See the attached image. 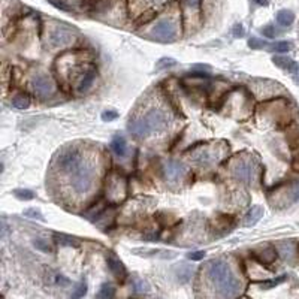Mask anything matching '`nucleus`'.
<instances>
[{
    "label": "nucleus",
    "mask_w": 299,
    "mask_h": 299,
    "mask_svg": "<svg viewBox=\"0 0 299 299\" xmlns=\"http://www.w3.org/2000/svg\"><path fill=\"white\" fill-rule=\"evenodd\" d=\"M96 73H97V70H96L94 66H89V67L86 69V72L81 75L80 83H78V86H77V90H78L80 93H84V91H87V90L91 87V84H93V81H94V78H96Z\"/></svg>",
    "instance_id": "nucleus-14"
},
{
    "label": "nucleus",
    "mask_w": 299,
    "mask_h": 299,
    "mask_svg": "<svg viewBox=\"0 0 299 299\" xmlns=\"http://www.w3.org/2000/svg\"><path fill=\"white\" fill-rule=\"evenodd\" d=\"M177 24L174 20L171 18H162L159 20L153 29H151V34L154 37H157L159 41H163V42H172L177 39Z\"/></svg>",
    "instance_id": "nucleus-8"
},
{
    "label": "nucleus",
    "mask_w": 299,
    "mask_h": 299,
    "mask_svg": "<svg viewBox=\"0 0 299 299\" xmlns=\"http://www.w3.org/2000/svg\"><path fill=\"white\" fill-rule=\"evenodd\" d=\"M271 51H277V53H287L293 48V44L292 42H287V41H283V42H277L274 45L269 47Z\"/></svg>",
    "instance_id": "nucleus-28"
},
{
    "label": "nucleus",
    "mask_w": 299,
    "mask_h": 299,
    "mask_svg": "<svg viewBox=\"0 0 299 299\" xmlns=\"http://www.w3.org/2000/svg\"><path fill=\"white\" fill-rule=\"evenodd\" d=\"M264 207H260V205H254V207H251L250 209H248V212L245 214V217H244V226H247V228H251V226H254V224L264 217Z\"/></svg>",
    "instance_id": "nucleus-17"
},
{
    "label": "nucleus",
    "mask_w": 299,
    "mask_h": 299,
    "mask_svg": "<svg viewBox=\"0 0 299 299\" xmlns=\"http://www.w3.org/2000/svg\"><path fill=\"white\" fill-rule=\"evenodd\" d=\"M187 257H189L190 260H202L205 257V251H192L187 254Z\"/></svg>",
    "instance_id": "nucleus-35"
},
{
    "label": "nucleus",
    "mask_w": 299,
    "mask_h": 299,
    "mask_svg": "<svg viewBox=\"0 0 299 299\" xmlns=\"http://www.w3.org/2000/svg\"><path fill=\"white\" fill-rule=\"evenodd\" d=\"M277 251L281 254V257L289 262V264H295V260L298 259V245L292 241H283L278 242L277 245Z\"/></svg>",
    "instance_id": "nucleus-12"
},
{
    "label": "nucleus",
    "mask_w": 299,
    "mask_h": 299,
    "mask_svg": "<svg viewBox=\"0 0 299 299\" xmlns=\"http://www.w3.org/2000/svg\"><path fill=\"white\" fill-rule=\"evenodd\" d=\"M54 237H56L57 242L61 244V245H70V247H78L80 245V242L75 238H72V237H67V235H63V234H60V235L56 234Z\"/></svg>",
    "instance_id": "nucleus-25"
},
{
    "label": "nucleus",
    "mask_w": 299,
    "mask_h": 299,
    "mask_svg": "<svg viewBox=\"0 0 299 299\" xmlns=\"http://www.w3.org/2000/svg\"><path fill=\"white\" fill-rule=\"evenodd\" d=\"M286 280H287V275L284 274V275H280V277H275V278H271V280H267V281H262V283H259L257 286H259L262 290H269V289H274V287H277L278 284L284 283Z\"/></svg>",
    "instance_id": "nucleus-20"
},
{
    "label": "nucleus",
    "mask_w": 299,
    "mask_h": 299,
    "mask_svg": "<svg viewBox=\"0 0 299 299\" xmlns=\"http://www.w3.org/2000/svg\"><path fill=\"white\" fill-rule=\"evenodd\" d=\"M231 175L244 184H253L257 178V162L253 157H239L237 156L231 162Z\"/></svg>",
    "instance_id": "nucleus-5"
},
{
    "label": "nucleus",
    "mask_w": 299,
    "mask_h": 299,
    "mask_svg": "<svg viewBox=\"0 0 299 299\" xmlns=\"http://www.w3.org/2000/svg\"><path fill=\"white\" fill-rule=\"evenodd\" d=\"M169 116L163 108H150L139 119L129 121V132L138 139H147L154 133H160L168 129Z\"/></svg>",
    "instance_id": "nucleus-1"
},
{
    "label": "nucleus",
    "mask_w": 299,
    "mask_h": 299,
    "mask_svg": "<svg viewBox=\"0 0 299 299\" xmlns=\"http://www.w3.org/2000/svg\"><path fill=\"white\" fill-rule=\"evenodd\" d=\"M31 90L34 91V94H37L39 97H50L54 93V83L53 80L48 77V75L44 73H37L31 78L30 81Z\"/></svg>",
    "instance_id": "nucleus-9"
},
{
    "label": "nucleus",
    "mask_w": 299,
    "mask_h": 299,
    "mask_svg": "<svg viewBox=\"0 0 299 299\" xmlns=\"http://www.w3.org/2000/svg\"><path fill=\"white\" fill-rule=\"evenodd\" d=\"M248 47L251 48V50H260V48H269V45L265 42V41H262V39H259V37H250L248 39Z\"/></svg>",
    "instance_id": "nucleus-29"
},
{
    "label": "nucleus",
    "mask_w": 299,
    "mask_h": 299,
    "mask_svg": "<svg viewBox=\"0 0 299 299\" xmlns=\"http://www.w3.org/2000/svg\"><path fill=\"white\" fill-rule=\"evenodd\" d=\"M260 31H262V34H264L265 37H269V39H272V37H275L278 34V31L275 30V27L271 26V24H268L267 27H264Z\"/></svg>",
    "instance_id": "nucleus-31"
},
{
    "label": "nucleus",
    "mask_w": 299,
    "mask_h": 299,
    "mask_svg": "<svg viewBox=\"0 0 299 299\" xmlns=\"http://www.w3.org/2000/svg\"><path fill=\"white\" fill-rule=\"evenodd\" d=\"M106 262H108V268L111 269L112 274L116 275V278L120 280V281H124L126 277H127V271H126V268L123 267L121 262H120L117 257H114V256H109V257L106 259Z\"/></svg>",
    "instance_id": "nucleus-16"
},
{
    "label": "nucleus",
    "mask_w": 299,
    "mask_h": 299,
    "mask_svg": "<svg viewBox=\"0 0 299 299\" xmlns=\"http://www.w3.org/2000/svg\"><path fill=\"white\" fill-rule=\"evenodd\" d=\"M84 160V154L80 148L77 147H66L59 153V156L54 160L56 171L60 172L63 177H69L75 169H77L81 162Z\"/></svg>",
    "instance_id": "nucleus-4"
},
{
    "label": "nucleus",
    "mask_w": 299,
    "mask_h": 299,
    "mask_svg": "<svg viewBox=\"0 0 299 299\" xmlns=\"http://www.w3.org/2000/svg\"><path fill=\"white\" fill-rule=\"evenodd\" d=\"M272 61H274L275 66H278L280 69H283L284 72H287V73H290V75H295V73L299 70V64H298L293 59H290V57L275 56V57L272 59Z\"/></svg>",
    "instance_id": "nucleus-15"
},
{
    "label": "nucleus",
    "mask_w": 299,
    "mask_h": 299,
    "mask_svg": "<svg viewBox=\"0 0 299 299\" xmlns=\"http://www.w3.org/2000/svg\"><path fill=\"white\" fill-rule=\"evenodd\" d=\"M185 172V168L178 160H168L165 165V175L169 181H178Z\"/></svg>",
    "instance_id": "nucleus-13"
},
{
    "label": "nucleus",
    "mask_w": 299,
    "mask_h": 299,
    "mask_svg": "<svg viewBox=\"0 0 299 299\" xmlns=\"http://www.w3.org/2000/svg\"><path fill=\"white\" fill-rule=\"evenodd\" d=\"M181 3L192 15L201 12V0H181Z\"/></svg>",
    "instance_id": "nucleus-24"
},
{
    "label": "nucleus",
    "mask_w": 299,
    "mask_h": 299,
    "mask_svg": "<svg viewBox=\"0 0 299 299\" xmlns=\"http://www.w3.org/2000/svg\"><path fill=\"white\" fill-rule=\"evenodd\" d=\"M96 296L97 298H103V299L114 298L116 296V287L112 286V284H109V283H105V284L100 286V289H99V292H97Z\"/></svg>",
    "instance_id": "nucleus-23"
},
{
    "label": "nucleus",
    "mask_w": 299,
    "mask_h": 299,
    "mask_svg": "<svg viewBox=\"0 0 299 299\" xmlns=\"http://www.w3.org/2000/svg\"><path fill=\"white\" fill-rule=\"evenodd\" d=\"M254 2L260 6H267L268 5V0H254Z\"/></svg>",
    "instance_id": "nucleus-37"
},
{
    "label": "nucleus",
    "mask_w": 299,
    "mask_h": 299,
    "mask_svg": "<svg viewBox=\"0 0 299 299\" xmlns=\"http://www.w3.org/2000/svg\"><path fill=\"white\" fill-rule=\"evenodd\" d=\"M175 60L174 59H162L157 61V69H166V67H171V66H175Z\"/></svg>",
    "instance_id": "nucleus-33"
},
{
    "label": "nucleus",
    "mask_w": 299,
    "mask_h": 299,
    "mask_svg": "<svg viewBox=\"0 0 299 299\" xmlns=\"http://www.w3.org/2000/svg\"><path fill=\"white\" fill-rule=\"evenodd\" d=\"M14 196L20 201H31L34 198V193L29 189H15Z\"/></svg>",
    "instance_id": "nucleus-26"
},
{
    "label": "nucleus",
    "mask_w": 299,
    "mask_h": 299,
    "mask_svg": "<svg viewBox=\"0 0 299 299\" xmlns=\"http://www.w3.org/2000/svg\"><path fill=\"white\" fill-rule=\"evenodd\" d=\"M292 78H293V81H295V83H296V84L299 86V70H298V72H296L295 75H292Z\"/></svg>",
    "instance_id": "nucleus-38"
},
{
    "label": "nucleus",
    "mask_w": 299,
    "mask_h": 299,
    "mask_svg": "<svg viewBox=\"0 0 299 299\" xmlns=\"http://www.w3.org/2000/svg\"><path fill=\"white\" fill-rule=\"evenodd\" d=\"M48 41L53 48H66L75 41V31L64 24L56 26L48 34Z\"/></svg>",
    "instance_id": "nucleus-7"
},
{
    "label": "nucleus",
    "mask_w": 299,
    "mask_h": 299,
    "mask_svg": "<svg viewBox=\"0 0 299 299\" xmlns=\"http://www.w3.org/2000/svg\"><path fill=\"white\" fill-rule=\"evenodd\" d=\"M272 193H277L283 207H289V205L298 202L299 201V179H295L293 182H290L283 192L275 189V192H272Z\"/></svg>",
    "instance_id": "nucleus-10"
},
{
    "label": "nucleus",
    "mask_w": 299,
    "mask_h": 299,
    "mask_svg": "<svg viewBox=\"0 0 299 299\" xmlns=\"http://www.w3.org/2000/svg\"><path fill=\"white\" fill-rule=\"evenodd\" d=\"M111 150L114 151L119 157H124L126 153H127V144H126V139L124 136L121 135H116L111 141Z\"/></svg>",
    "instance_id": "nucleus-19"
},
{
    "label": "nucleus",
    "mask_w": 299,
    "mask_h": 299,
    "mask_svg": "<svg viewBox=\"0 0 299 299\" xmlns=\"http://www.w3.org/2000/svg\"><path fill=\"white\" fill-rule=\"evenodd\" d=\"M245 34V30L242 27V24H235L234 26V36L235 37H242Z\"/></svg>",
    "instance_id": "nucleus-36"
},
{
    "label": "nucleus",
    "mask_w": 299,
    "mask_h": 299,
    "mask_svg": "<svg viewBox=\"0 0 299 299\" xmlns=\"http://www.w3.org/2000/svg\"><path fill=\"white\" fill-rule=\"evenodd\" d=\"M207 275L211 284L223 296H237L241 290V283L223 259L211 260L207 267Z\"/></svg>",
    "instance_id": "nucleus-2"
},
{
    "label": "nucleus",
    "mask_w": 299,
    "mask_h": 299,
    "mask_svg": "<svg viewBox=\"0 0 299 299\" xmlns=\"http://www.w3.org/2000/svg\"><path fill=\"white\" fill-rule=\"evenodd\" d=\"M24 215H26V217H30V218H37V220H41V221L45 220L44 215L41 214V211H37V209H34V208L26 209V211H24Z\"/></svg>",
    "instance_id": "nucleus-32"
},
{
    "label": "nucleus",
    "mask_w": 299,
    "mask_h": 299,
    "mask_svg": "<svg viewBox=\"0 0 299 299\" xmlns=\"http://www.w3.org/2000/svg\"><path fill=\"white\" fill-rule=\"evenodd\" d=\"M293 21H295V14H293L292 11L283 9V11H280V12L277 14V23H278L280 26L287 27V26H290Z\"/></svg>",
    "instance_id": "nucleus-21"
},
{
    "label": "nucleus",
    "mask_w": 299,
    "mask_h": 299,
    "mask_svg": "<svg viewBox=\"0 0 299 299\" xmlns=\"http://www.w3.org/2000/svg\"><path fill=\"white\" fill-rule=\"evenodd\" d=\"M33 245L37 248V250H41V251H45V253H50L53 251V247L51 244L47 241V239H42V238H36L33 239Z\"/></svg>",
    "instance_id": "nucleus-27"
},
{
    "label": "nucleus",
    "mask_w": 299,
    "mask_h": 299,
    "mask_svg": "<svg viewBox=\"0 0 299 299\" xmlns=\"http://www.w3.org/2000/svg\"><path fill=\"white\" fill-rule=\"evenodd\" d=\"M86 293H87V283H86V281H81V283L77 286V289L72 292V298H83Z\"/></svg>",
    "instance_id": "nucleus-30"
},
{
    "label": "nucleus",
    "mask_w": 299,
    "mask_h": 299,
    "mask_svg": "<svg viewBox=\"0 0 299 299\" xmlns=\"http://www.w3.org/2000/svg\"><path fill=\"white\" fill-rule=\"evenodd\" d=\"M119 117V114L116 111H105V112H102V119H103V121H112V120H116Z\"/></svg>",
    "instance_id": "nucleus-34"
},
{
    "label": "nucleus",
    "mask_w": 299,
    "mask_h": 299,
    "mask_svg": "<svg viewBox=\"0 0 299 299\" xmlns=\"http://www.w3.org/2000/svg\"><path fill=\"white\" fill-rule=\"evenodd\" d=\"M96 175H97V169L94 163L84 157L81 165L67 177L72 192L77 195H87L94 184Z\"/></svg>",
    "instance_id": "nucleus-3"
},
{
    "label": "nucleus",
    "mask_w": 299,
    "mask_h": 299,
    "mask_svg": "<svg viewBox=\"0 0 299 299\" xmlns=\"http://www.w3.org/2000/svg\"><path fill=\"white\" fill-rule=\"evenodd\" d=\"M126 195V179L123 177H120L119 174H114L109 179V185H108V196L111 199L120 201L123 199Z\"/></svg>",
    "instance_id": "nucleus-11"
},
{
    "label": "nucleus",
    "mask_w": 299,
    "mask_h": 299,
    "mask_svg": "<svg viewBox=\"0 0 299 299\" xmlns=\"http://www.w3.org/2000/svg\"><path fill=\"white\" fill-rule=\"evenodd\" d=\"M12 106L15 109H27L30 106V97L24 93H20L12 99Z\"/></svg>",
    "instance_id": "nucleus-22"
},
{
    "label": "nucleus",
    "mask_w": 299,
    "mask_h": 299,
    "mask_svg": "<svg viewBox=\"0 0 299 299\" xmlns=\"http://www.w3.org/2000/svg\"><path fill=\"white\" fill-rule=\"evenodd\" d=\"M189 156L195 163H198L201 166H209V165H214L220 160L221 153L215 145L199 144V145L189 150Z\"/></svg>",
    "instance_id": "nucleus-6"
},
{
    "label": "nucleus",
    "mask_w": 299,
    "mask_h": 299,
    "mask_svg": "<svg viewBox=\"0 0 299 299\" xmlns=\"http://www.w3.org/2000/svg\"><path fill=\"white\" fill-rule=\"evenodd\" d=\"M277 247H267V248H264L262 250L260 253H254V257L260 262L262 265H269V264H272V262L277 259Z\"/></svg>",
    "instance_id": "nucleus-18"
}]
</instances>
